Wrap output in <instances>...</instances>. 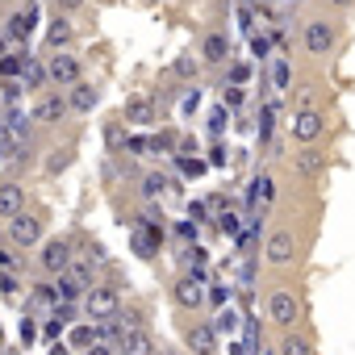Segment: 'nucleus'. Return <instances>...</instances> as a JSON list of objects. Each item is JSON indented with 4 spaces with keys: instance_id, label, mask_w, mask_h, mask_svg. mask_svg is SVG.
<instances>
[{
    "instance_id": "33",
    "label": "nucleus",
    "mask_w": 355,
    "mask_h": 355,
    "mask_svg": "<svg viewBox=\"0 0 355 355\" xmlns=\"http://www.w3.org/2000/svg\"><path fill=\"white\" fill-rule=\"evenodd\" d=\"M226 121H230V117H226V109H214V113H209V130H214V134H222V125H226Z\"/></svg>"
},
{
    "instance_id": "19",
    "label": "nucleus",
    "mask_w": 355,
    "mask_h": 355,
    "mask_svg": "<svg viewBox=\"0 0 355 355\" xmlns=\"http://www.w3.org/2000/svg\"><path fill=\"white\" fill-rule=\"evenodd\" d=\"M121 351H125V355H150V338H146L142 330H125V334H121Z\"/></svg>"
},
{
    "instance_id": "14",
    "label": "nucleus",
    "mask_w": 355,
    "mask_h": 355,
    "mask_svg": "<svg viewBox=\"0 0 355 355\" xmlns=\"http://www.w3.org/2000/svg\"><path fill=\"white\" fill-rule=\"evenodd\" d=\"M84 288H88V272H71V276H63V280H59V301H63V305H71Z\"/></svg>"
},
{
    "instance_id": "29",
    "label": "nucleus",
    "mask_w": 355,
    "mask_h": 355,
    "mask_svg": "<svg viewBox=\"0 0 355 355\" xmlns=\"http://www.w3.org/2000/svg\"><path fill=\"white\" fill-rule=\"evenodd\" d=\"M163 189H167V180H163V175H146V180H142V193H146V197H159Z\"/></svg>"
},
{
    "instance_id": "16",
    "label": "nucleus",
    "mask_w": 355,
    "mask_h": 355,
    "mask_svg": "<svg viewBox=\"0 0 355 355\" xmlns=\"http://www.w3.org/2000/svg\"><path fill=\"white\" fill-rule=\"evenodd\" d=\"M17 214H21V189L0 184V218H17Z\"/></svg>"
},
{
    "instance_id": "40",
    "label": "nucleus",
    "mask_w": 355,
    "mask_h": 355,
    "mask_svg": "<svg viewBox=\"0 0 355 355\" xmlns=\"http://www.w3.org/2000/svg\"><path fill=\"white\" fill-rule=\"evenodd\" d=\"M84 5V0H55V9H63V13H76Z\"/></svg>"
},
{
    "instance_id": "13",
    "label": "nucleus",
    "mask_w": 355,
    "mask_h": 355,
    "mask_svg": "<svg viewBox=\"0 0 355 355\" xmlns=\"http://www.w3.org/2000/svg\"><path fill=\"white\" fill-rule=\"evenodd\" d=\"M293 163H297V171H301V175H318V171H326V155H322L318 146H305Z\"/></svg>"
},
{
    "instance_id": "9",
    "label": "nucleus",
    "mask_w": 355,
    "mask_h": 355,
    "mask_svg": "<svg viewBox=\"0 0 355 355\" xmlns=\"http://www.w3.org/2000/svg\"><path fill=\"white\" fill-rule=\"evenodd\" d=\"M13 226V243H21V247H34L38 243V234H42V226H38V218H30V214H17V218H9Z\"/></svg>"
},
{
    "instance_id": "21",
    "label": "nucleus",
    "mask_w": 355,
    "mask_h": 355,
    "mask_svg": "<svg viewBox=\"0 0 355 355\" xmlns=\"http://www.w3.org/2000/svg\"><path fill=\"white\" fill-rule=\"evenodd\" d=\"M67 318H71V309H67V305H59V309H55V318H51V322L42 326V334H46V338L55 343V338L63 334V326H67Z\"/></svg>"
},
{
    "instance_id": "31",
    "label": "nucleus",
    "mask_w": 355,
    "mask_h": 355,
    "mask_svg": "<svg viewBox=\"0 0 355 355\" xmlns=\"http://www.w3.org/2000/svg\"><path fill=\"white\" fill-rule=\"evenodd\" d=\"M272 84H276V88H288V63H276V67H272Z\"/></svg>"
},
{
    "instance_id": "24",
    "label": "nucleus",
    "mask_w": 355,
    "mask_h": 355,
    "mask_svg": "<svg viewBox=\"0 0 355 355\" xmlns=\"http://www.w3.org/2000/svg\"><path fill=\"white\" fill-rule=\"evenodd\" d=\"M46 76H51V71H46L42 63H26V88H42Z\"/></svg>"
},
{
    "instance_id": "23",
    "label": "nucleus",
    "mask_w": 355,
    "mask_h": 355,
    "mask_svg": "<svg viewBox=\"0 0 355 355\" xmlns=\"http://www.w3.org/2000/svg\"><path fill=\"white\" fill-rule=\"evenodd\" d=\"M171 71H175V76H180V80H197V71H201V67H197V59H189V55H180V59H175V63H171Z\"/></svg>"
},
{
    "instance_id": "38",
    "label": "nucleus",
    "mask_w": 355,
    "mask_h": 355,
    "mask_svg": "<svg viewBox=\"0 0 355 355\" xmlns=\"http://www.w3.org/2000/svg\"><path fill=\"white\" fill-rule=\"evenodd\" d=\"M218 222H222V234H234V230H239V222H234V214H222Z\"/></svg>"
},
{
    "instance_id": "1",
    "label": "nucleus",
    "mask_w": 355,
    "mask_h": 355,
    "mask_svg": "<svg viewBox=\"0 0 355 355\" xmlns=\"http://www.w3.org/2000/svg\"><path fill=\"white\" fill-rule=\"evenodd\" d=\"M322 134H326V117H322L318 109H301V113H293V138H297V142L313 146Z\"/></svg>"
},
{
    "instance_id": "25",
    "label": "nucleus",
    "mask_w": 355,
    "mask_h": 355,
    "mask_svg": "<svg viewBox=\"0 0 355 355\" xmlns=\"http://www.w3.org/2000/svg\"><path fill=\"white\" fill-rule=\"evenodd\" d=\"M26 63H30L26 55H9L5 63H0V71H5V76H26Z\"/></svg>"
},
{
    "instance_id": "6",
    "label": "nucleus",
    "mask_w": 355,
    "mask_h": 355,
    "mask_svg": "<svg viewBox=\"0 0 355 355\" xmlns=\"http://www.w3.org/2000/svg\"><path fill=\"white\" fill-rule=\"evenodd\" d=\"M42 268H46V272H59V276H63V272L71 268V247H67L63 239L46 243V251H42Z\"/></svg>"
},
{
    "instance_id": "44",
    "label": "nucleus",
    "mask_w": 355,
    "mask_h": 355,
    "mask_svg": "<svg viewBox=\"0 0 355 355\" xmlns=\"http://www.w3.org/2000/svg\"><path fill=\"white\" fill-rule=\"evenodd\" d=\"M334 5H351V0H334Z\"/></svg>"
},
{
    "instance_id": "43",
    "label": "nucleus",
    "mask_w": 355,
    "mask_h": 355,
    "mask_svg": "<svg viewBox=\"0 0 355 355\" xmlns=\"http://www.w3.org/2000/svg\"><path fill=\"white\" fill-rule=\"evenodd\" d=\"M92 355H113V351L109 347H92Z\"/></svg>"
},
{
    "instance_id": "35",
    "label": "nucleus",
    "mask_w": 355,
    "mask_h": 355,
    "mask_svg": "<svg viewBox=\"0 0 355 355\" xmlns=\"http://www.w3.org/2000/svg\"><path fill=\"white\" fill-rule=\"evenodd\" d=\"M180 167H184V175H201V171H205L209 163H201V159H184Z\"/></svg>"
},
{
    "instance_id": "7",
    "label": "nucleus",
    "mask_w": 355,
    "mask_h": 355,
    "mask_svg": "<svg viewBox=\"0 0 355 355\" xmlns=\"http://www.w3.org/2000/svg\"><path fill=\"white\" fill-rule=\"evenodd\" d=\"M88 313L92 318H113L117 313V293L113 288H88Z\"/></svg>"
},
{
    "instance_id": "36",
    "label": "nucleus",
    "mask_w": 355,
    "mask_h": 355,
    "mask_svg": "<svg viewBox=\"0 0 355 355\" xmlns=\"http://www.w3.org/2000/svg\"><path fill=\"white\" fill-rule=\"evenodd\" d=\"M251 51L263 59V55H268V38H263V34H251Z\"/></svg>"
},
{
    "instance_id": "32",
    "label": "nucleus",
    "mask_w": 355,
    "mask_h": 355,
    "mask_svg": "<svg viewBox=\"0 0 355 355\" xmlns=\"http://www.w3.org/2000/svg\"><path fill=\"white\" fill-rule=\"evenodd\" d=\"M71 343H76V347H88V343H92V326H76V330H71Z\"/></svg>"
},
{
    "instance_id": "39",
    "label": "nucleus",
    "mask_w": 355,
    "mask_h": 355,
    "mask_svg": "<svg viewBox=\"0 0 355 355\" xmlns=\"http://www.w3.org/2000/svg\"><path fill=\"white\" fill-rule=\"evenodd\" d=\"M34 334H38V326L26 318V322H21V343H34Z\"/></svg>"
},
{
    "instance_id": "4",
    "label": "nucleus",
    "mask_w": 355,
    "mask_h": 355,
    "mask_svg": "<svg viewBox=\"0 0 355 355\" xmlns=\"http://www.w3.org/2000/svg\"><path fill=\"white\" fill-rule=\"evenodd\" d=\"M46 71H51V80L63 84V88H76V84H80V63H76L71 55H55Z\"/></svg>"
},
{
    "instance_id": "17",
    "label": "nucleus",
    "mask_w": 355,
    "mask_h": 355,
    "mask_svg": "<svg viewBox=\"0 0 355 355\" xmlns=\"http://www.w3.org/2000/svg\"><path fill=\"white\" fill-rule=\"evenodd\" d=\"M34 21H38V9L13 13V17H9V38H30V34H34Z\"/></svg>"
},
{
    "instance_id": "27",
    "label": "nucleus",
    "mask_w": 355,
    "mask_h": 355,
    "mask_svg": "<svg viewBox=\"0 0 355 355\" xmlns=\"http://www.w3.org/2000/svg\"><path fill=\"white\" fill-rule=\"evenodd\" d=\"M251 80V67L247 63H230V88H243Z\"/></svg>"
},
{
    "instance_id": "34",
    "label": "nucleus",
    "mask_w": 355,
    "mask_h": 355,
    "mask_svg": "<svg viewBox=\"0 0 355 355\" xmlns=\"http://www.w3.org/2000/svg\"><path fill=\"white\" fill-rule=\"evenodd\" d=\"M209 301H214V305H226V301H230V284H214Z\"/></svg>"
},
{
    "instance_id": "11",
    "label": "nucleus",
    "mask_w": 355,
    "mask_h": 355,
    "mask_svg": "<svg viewBox=\"0 0 355 355\" xmlns=\"http://www.w3.org/2000/svg\"><path fill=\"white\" fill-rule=\"evenodd\" d=\"M125 121H134V125H155V121H159V113H155V101H146V96H134V101H125Z\"/></svg>"
},
{
    "instance_id": "22",
    "label": "nucleus",
    "mask_w": 355,
    "mask_h": 355,
    "mask_svg": "<svg viewBox=\"0 0 355 355\" xmlns=\"http://www.w3.org/2000/svg\"><path fill=\"white\" fill-rule=\"evenodd\" d=\"M46 42H51V46H67V42H71V21L59 17V21L46 30Z\"/></svg>"
},
{
    "instance_id": "41",
    "label": "nucleus",
    "mask_w": 355,
    "mask_h": 355,
    "mask_svg": "<svg viewBox=\"0 0 355 355\" xmlns=\"http://www.w3.org/2000/svg\"><path fill=\"white\" fill-rule=\"evenodd\" d=\"M222 101H226V105H239V101H243V88H226Z\"/></svg>"
},
{
    "instance_id": "18",
    "label": "nucleus",
    "mask_w": 355,
    "mask_h": 355,
    "mask_svg": "<svg viewBox=\"0 0 355 355\" xmlns=\"http://www.w3.org/2000/svg\"><path fill=\"white\" fill-rule=\"evenodd\" d=\"M201 55H205L209 63H226V59H230V42H226L222 34H209L205 46H201Z\"/></svg>"
},
{
    "instance_id": "37",
    "label": "nucleus",
    "mask_w": 355,
    "mask_h": 355,
    "mask_svg": "<svg viewBox=\"0 0 355 355\" xmlns=\"http://www.w3.org/2000/svg\"><path fill=\"white\" fill-rule=\"evenodd\" d=\"M209 167H226V146H214L209 150Z\"/></svg>"
},
{
    "instance_id": "2",
    "label": "nucleus",
    "mask_w": 355,
    "mask_h": 355,
    "mask_svg": "<svg viewBox=\"0 0 355 355\" xmlns=\"http://www.w3.org/2000/svg\"><path fill=\"white\" fill-rule=\"evenodd\" d=\"M293 251H297V243H293V234L288 230H276L272 239H268V263H276V268H284V263H293Z\"/></svg>"
},
{
    "instance_id": "12",
    "label": "nucleus",
    "mask_w": 355,
    "mask_h": 355,
    "mask_svg": "<svg viewBox=\"0 0 355 355\" xmlns=\"http://www.w3.org/2000/svg\"><path fill=\"white\" fill-rule=\"evenodd\" d=\"M67 109H71V101H63V96H46V101H38L34 121H59Z\"/></svg>"
},
{
    "instance_id": "10",
    "label": "nucleus",
    "mask_w": 355,
    "mask_h": 355,
    "mask_svg": "<svg viewBox=\"0 0 355 355\" xmlns=\"http://www.w3.org/2000/svg\"><path fill=\"white\" fill-rule=\"evenodd\" d=\"M268 313H272V322H280V326H288L293 318H297V297L293 293H272V301H268Z\"/></svg>"
},
{
    "instance_id": "42",
    "label": "nucleus",
    "mask_w": 355,
    "mask_h": 355,
    "mask_svg": "<svg viewBox=\"0 0 355 355\" xmlns=\"http://www.w3.org/2000/svg\"><path fill=\"white\" fill-rule=\"evenodd\" d=\"M51 355H67V347H63V343H55V347H51Z\"/></svg>"
},
{
    "instance_id": "5",
    "label": "nucleus",
    "mask_w": 355,
    "mask_h": 355,
    "mask_svg": "<svg viewBox=\"0 0 355 355\" xmlns=\"http://www.w3.org/2000/svg\"><path fill=\"white\" fill-rule=\"evenodd\" d=\"M171 297H175V305H184V309H197V305L205 301V293H201V280H197V276H184V280H175Z\"/></svg>"
},
{
    "instance_id": "20",
    "label": "nucleus",
    "mask_w": 355,
    "mask_h": 355,
    "mask_svg": "<svg viewBox=\"0 0 355 355\" xmlns=\"http://www.w3.org/2000/svg\"><path fill=\"white\" fill-rule=\"evenodd\" d=\"M92 105H96V88H92V84H76V88H71V109L88 113Z\"/></svg>"
},
{
    "instance_id": "3",
    "label": "nucleus",
    "mask_w": 355,
    "mask_h": 355,
    "mask_svg": "<svg viewBox=\"0 0 355 355\" xmlns=\"http://www.w3.org/2000/svg\"><path fill=\"white\" fill-rule=\"evenodd\" d=\"M330 46H334V30L326 21H309L305 26V51L309 55H326Z\"/></svg>"
},
{
    "instance_id": "26",
    "label": "nucleus",
    "mask_w": 355,
    "mask_h": 355,
    "mask_svg": "<svg viewBox=\"0 0 355 355\" xmlns=\"http://www.w3.org/2000/svg\"><path fill=\"white\" fill-rule=\"evenodd\" d=\"M234 326H239V313H234V309H222V313H218V322H214V330H218V334H230Z\"/></svg>"
},
{
    "instance_id": "15",
    "label": "nucleus",
    "mask_w": 355,
    "mask_h": 355,
    "mask_svg": "<svg viewBox=\"0 0 355 355\" xmlns=\"http://www.w3.org/2000/svg\"><path fill=\"white\" fill-rule=\"evenodd\" d=\"M272 197H276V184H272V175H259V180L251 184V205L263 214V209L272 205Z\"/></svg>"
},
{
    "instance_id": "28",
    "label": "nucleus",
    "mask_w": 355,
    "mask_h": 355,
    "mask_svg": "<svg viewBox=\"0 0 355 355\" xmlns=\"http://www.w3.org/2000/svg\"><path fill=\"white\" fill-rule=\"evenodd\" d=\"M34 301H38V305H51V301H59V288H55V284H38V288H34Z\"/></svg>"
},
{
    "instance_id": "30",
    "label": "nucleus",
    "mask_w": 355,
    "mask_h": 355,
    "mask_svg": "<svg viewBox=\"0 0 355 355\" xmlns=\"http://www.w3.org/2000/svg\"><path fill=\"white\" fill-rule=\"evenodd\" d=\"M280 355H309V347H305V338H284Z\"/></svg>"
},
{
    "instance_id": "45",
    "label": "nucleus",
    "mask_w": 355,
    "mask_h": 355,
    "mask_svg": "<svg viewBox=\"0 0 355 355\" xmlns=\"http://www.w3.org/2000/svg\"><path fill=\"white\" fill-rule=\"evenodd\" d=\"M0 146H5V130H0Z\"/></svg>"
},
{
    "instance_id": "8",
    "label": "nucleus",
    "mask_w": 355,
    "mask_h": 355,
    "mask_svg": "<svg viewBox=\"0 0 355 355\" xmlns=\"http://www.w3.org/2000/svg\"><path fill=\"white\" fill-rule=\"evenodd\" d=\"M189 347H193V355H214L218 351V330L209 322H197L189 330Z\"/></svg>"
}]
</instances>
